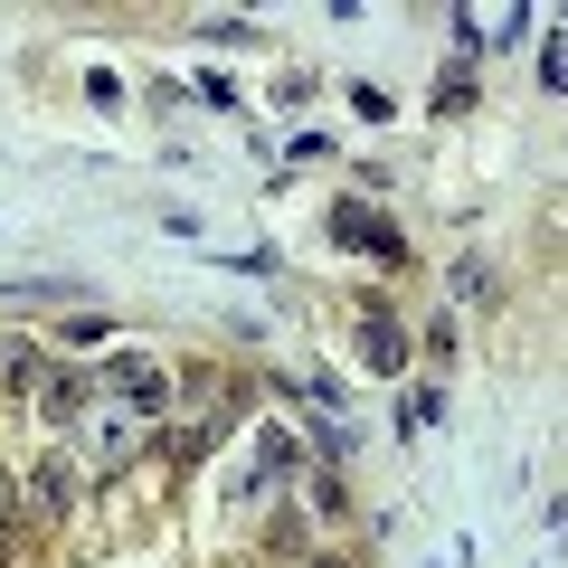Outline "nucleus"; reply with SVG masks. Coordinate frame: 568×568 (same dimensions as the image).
Listing matches in <instances>:
<instances>
[{"instance_id":"39448f33","label":"nucleus","mask_w":568,"mask_h":568,"mask_svg":"<svg viewBox=\"0 0 568 568\" xmlns=\"http://www.w3.org/2000/svg\"><path fill=\"white\" fill-rule=\"evenodd\" d=\"M332 227H342V237H361L369 256H407V246H398V227H388L379 209H361V200H351V209H332Z\"/></svg>"},{"instance_id":"423d86ee","label":"nucleus","mask_w":568,"mask_h":568,"mask_svg":"<svg viewBox=\"0 0 568 568\" xmlns=\"http://www.w3.org/2000/svg\"><path fill=\"white\" fill-rule=\"evenodd\" d=\"M361 351H369V369H398V361H407V332L369 304V313H361Z\"/></svg>"},{"instance_id":"7ed1b4c3","label":"nucleus","mask_w":568,"mask_h":568,"mask_svg":"<svg viewBox=\"0 0 568 568\" xmlns=\"http://www.w3.org/2000/svg\"><path fill=\"white\" fill-rule=\"evenodd\" d=\"M133 436H142V417H133V407H114V398L95 388V417H85V474H114L123 455H133Z\"/></svg>"},{"instance_id":"f03ea898","label":"nucleus","mask_w":568,"mask_h":568,"mask_svg":"<svg viewBox=\"0 0 568 568\" xmlns=\"http://www.w3.org/2000/svg\"><path fill=\"white\" fill-rule=\"evenodd\" d=\"M95 388H104V398H114V407H133V417H152V407H162V398H171V369H162V361H152V351H123V361H114V369H104V379H95Z\"/></svg>"},{"instance_id":"20e7f679","label":"nucleus","mask_w":568,"mask_h":568,"mask_svg":"<svg viewBox=\"0 0 568 568\" xmlns=\"http://www.w3.org/2000/svg\"><path fill=\"white\" fill-rule=\"evenodd\" d=\"M85 398H95V379H85V369H58V379L39 388V417H48V426H77Z\"/></svg>"},{"instance_id":"f257e3e1","label":"nucleus","mask_w":568,"mask_h":568,"mask_svg":"<svg viewBox=\"0 0 568 568\" xmlns=\"http://www.w3.org/2000/svg\"><path fill=\"white\" fill-rule=\"evenodd\" d=\"M77 493H85V465H77V455H39L29 484H20V503H29V521H67Z\"/></svg>"},{"instance_id":"0eeeda50","label":"nucleus","mask_w":568,"mask_h":568,"mask_svg":"<svg viewBox=\"0 0 568 568\" xmlns=\"http://www.w3.org/2000/svg\"><path fill=\"white\" fill-rule=\"evenodd\" d=\"M465 104H474V77H465V67H455V77L436 85V114H465Z\"/></svg>"}]
</instances>
